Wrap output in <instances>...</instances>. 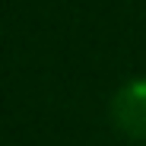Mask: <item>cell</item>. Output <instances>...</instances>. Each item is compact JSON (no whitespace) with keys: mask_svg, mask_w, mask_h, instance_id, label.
Instances as JSON below:
<instances>
[{"mask_svg":"<svg viewBox=\"0 0 146 146\" xmlns=\"http://www.w3.org/2000/svg\"><path fill=\"white\" fill-rule=\"evenodd\" d=\"M111 117L127 137L146 140V80H130L111 99Z\"/></svg>","mask_w":146,"mask_h":146,"instance_id":"cell-1","label":"cell"}]
</instances>
